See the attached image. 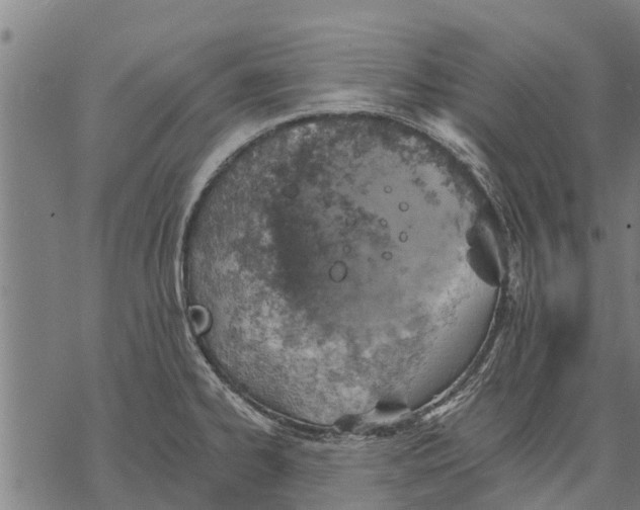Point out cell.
Masks as SVG:
<instances>
[{"mask_svg": "<svg viewBox=\"0 0 640 510\" xmlns=\"http://www.w3.org/2000/svg\"><path fill=\"white\" fill-rule=\"evenodd\" d=\"M468 261L476 274L491 286H499L501 271L499 255L491 237L475 231L469 239Z\"/></svg>", "mask_w": 640, "mask_h": 510, "instance_id": "cell-1", "label": "cell"}]
</instances>
